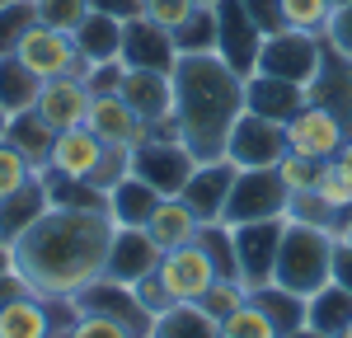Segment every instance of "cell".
Masks as SVG:
<instances>
[{"instance_id":"cell-20","label":"cell","mask_w":352,"mask_h":338,"mask_svg":"<svg viewBox=\"0 0 352 338\" xmlns=\"http://www.w3.org/2000/svg\"><path fill=\"white\" fill-rule=\"evenodd\" d=\"M244 109L287 127V122L305 109V84L277 80V76H263V71H249V76H244Z\"/></svg>"},{"instance_id":"cell-34","label":"cell","mask_w":352,"mask_h":338,"mask_svg":"<svg viewBox=\"0 0 352 338\" xmlns=\"http://www.w3.org/2000/svg\"><path fill=\"white\" fill-rule=\"evenodd\" d=\"M179 56H197V52H217V5H192V14L169 33Z\"/></svg>"},{"instance_id":"cell-2","label":"cell","mask_w":352,"mask_h":338,"mask_svg":"<svg viewBox=\"0 0 352 338\" xmlns=\"http://www.w3.org/2000/svg\"><path fill=\"white\" fill-rule=\"evenodd\" d=\"M174 127L192 160H221L230 127L244 113V76L221 52H197L174 61Z\"/></svg>"},{"instance_id":"cell-16","label":"cell","mask_w":352,"mask_h":338,"mask_svg":"<svg viewBox=\"0 0 352 338\" xmlns=\"http://www.w3.org/2000/svg\"><path fill=\"white\" fill-rule=\"evenodd\" d=\"M155 263H160V249H155V240L146 235V225H118V230H113L109 258H104V278L136 286L146 273H155Z\"/></svg>"},{"instance_id":"cell-26","label":"cell","mask_w":352,"mask_h":338,"mask_svg":"<svg viewBox=\"0 0 352 338\" xmlns=\"http://www.w3.org/2000/svg\"><path fill=\"white\" fill-rule=\"evenodd\" d=\"M197 230H202V221L188 212V202L184 197H160V207L151 212V221H146V235L155 240V249H179V245H188V240H197Z\"/></svg>"},{"instance_id":"cell-58","label":"cell","mask_w":352,"mask_h":338,"mask_svg":"<svg viewBox=\"0 0 352 338\" xmlns=\"http://www.w3.org/2000/svg\"><path fill=\"white\" fill-rule=\"evenodd\" d=\"M197 5H217V0H197Z\"/></svg>"},{"instance_id":"cell-6","label":"cell","mask_w":352,"mask_h":338,"mask_svg":"<svg viewBox=\"0 0 352 338\" xmlns=\"http://www.w3.org/2000/svg\"><path fill=\"white\" fill-rule=\"evenodd\" d=\"M287 183L277 165L272 169H240L235 183H230V197H226V212L221 221L226 225H244V221H272V216H287Z\"/></svg>"},{"instance_id":"cell-31","label":"cell","mask_w":352,"mask_h":338,"mask_svg":"<svg viewBox=\"0 0 352 338\" xmlns=\"http://www.w3.org/2000/svg\"><path fill=\"white\" fill-rule=\"evenodd\" d=\"M38 89H43V80L28 71L19 56H0V109L5 113H24L38 104Z\"/></svg>"},{"instance_id":"cell-29","label":"cell","mask_w":352,"mask_h":338,"mask_svg":"<svg viewBox=\"0 0 352 338\" xmlns=\"http://www.w3.org/2000/svg\"><path fill=\"white\" fill-rule=\"evenodd\" d=\"M249 301L268 315L272 329H277L282 338L296 334V329H305V296H300V291H287V286L268 282V286H254V291H249Z\"/></svg>"},{"instance_id":"cell-46","label":"cell","mask_w":352,"mask_h":338,"mask_svg":"<svg viewBox=\"0 0 352 338\" xmlns=\"http://www.w3.org/2000/svg\"><path fill=\"white\" fill-rule=\"evenodd\" d=\"M66 338H132L118 319H104V315H76V324L66 329Z\"/></svg>"},{"instance_id":"cell-45","label":"cell","mask_w":352,"mask_h":338,"mask_svg":"<svg viewBox=\"0 0 352 338\" xmlns=\"http://www.w3.org/2000/svg\"><path fill=\"white\" fill-rule=\"evenodd\" d=\"M324 43L333 47V52H343L352 61V0H348V5H333L329 28H324Z\"/></svg>"},{"instance_id":"cell-30","label":"cell","mask_w":352,"mask_h":338,"mask_svg":"<svg viewBox=\"0 0 352 338\" xmlns=\"http://www.w3.org/2000/svg\"><path fill=\"white\" fill-rule=\"evenodd\" d=\"M348 319H352V296L338 286V282H324L320 291L305 296V324H310V329L338 338V329H343Z\"/></svg>"},{"instance_id":"cell-23","label":"cell","mask_w":352,"mask_h":338,"mask_svg":"<svg viewBox=\"0 0 352 338\" xmlns=\"http://www.w3.org/2000/svg\"><path fill=\"white\" fill-rule=\"evenodd\" d=\"M0 338H56L52 301L38 291H19L0 306Z\"/></svg>"},{"instance_id":"cell-47","label":"cell","mask_w":352,"mask_h":338,"mask_svg":"<svg viewBox=\"0 0 352 338\" xmlns=\"http://www.w3.org/2000/svg\"><path fill=\"white\" fill-rule=\"evenodd\" d=\"M89 94H118V80H122V61H99V66H85L80 71Z\"/></svg>"},{"instance_id":"cell-41","label":"cell","mask_w":352,"mask_h":338,"mask_svg":"<svg viewBox=\"0 0 352 338\" xmlns=\"http://www.w3.org/2000/svg\"><path fill=\"white\" fill-rule=\"evenodd\" d=\"M320 165H324V160H310V155H296V150H287V155L277 160V174H282L287 193H315Z\"/></svg>"},{"instance_id":"cell-21","label":"cell","mask_w":352,"mask_h":338,"mask_svg":"<svg viewBox=\"0 0 352 338\" xmlns=\"http://www.w3.org/2000/svg\"><path fill=\"white\" fill-rule=\"evenodd\" d=\"M85 127L104 141V146H141V141L151 137V127L127 109L122 94H94V99H89V117H85Z\"/></svg>"},{"instance_id":"cell-1","label":"cell","mask_w":352,"mask_h":338,"mask_svg":"<svg viewBox=\"0 0 352 338\" xmlns=\"http://www.w3.org/2000/svg\"><path fill=\"white\" fill-rule=\"evenodd\" d=\"M109 202L94 207H47L24 235L10 245V268L28 282V291L47 301H71L80 286L104 278L113 245Z\"/></svg>"},{"instance_id":"cell-50","label":"cell","mask_w":352,"mask_h":338,"mask_svg":"<svg viewBox=\"0 0 352 338\" xmlns=\"http://www.w3.org/2000/svg\"><path fill=\"white\" fill-rule=\"evenodd\" d=\"M329 282H338L343 291L352 296V240H333V268H329Z\"/></svg>"},{"instance_id":"cell-51","label":"cell","mask_w":352,"mask_h":338,"mask_svg":"<svg viewBox=\"0 0 352 338\" xmlns=\"http://www.w3.org/2000/svg\"><path fill=\"white\" fill-rule=\"evenodd\" d=\"M94 10H104V14H113V19H132V14H141V0H89Z\"/></svg>"},{"instance_id":"cell-43","label":"cell","mask_w":352,"mask_h":338,"mask_svg":"<svg viewBox=\"0 0 352 338\" xmlns=\"http://www.w3.org/2000/svg\"><path fill=\"white\" fill-rule=\"evenodd\" d=\"M287 221H305V225H329V230H338V216H333L315 193H292V197H287Z\"/></svg>"},{"instance_id":"cell-3","label":"cell","mask_w":352,"mask_h":338,"mask_svg":"<svg viewBox=\"0 0 352 338\" xmlns=\"http://www.w3.org/2000/svg\"><path fill=\"white\" fill-rule=\"evenodd\" d=\"M333 240L338 230L329 225H305V221H287L282 225V245H277V268H272V282L287 286V291H320L329 282V268H333Z\"/></svg>"},{"instance_id":"cell-19","label":"cell","mask_w":352,"mask_h":338,"mask_svg":"<svg viewBox=\"0 0 352 338\" xmlns=\"http://www.w3.org/2000/svg\"><path fill=\"white\" fill-rule=\"evenodd\" d=\"M122 66H151V71H174V38H169V28L151 24L146 14H132V19H122V52H118Z\"/></svg>"},{"instance_id":"cell-22","label":"cell","mask_w":352,"mask_h":338,"mask_svg":"<svg viewBox=\"0 0 352 338\" xmlns=\"http://www.w3.org/2000/svg\"><path fill=\"white\" fill-rule=\"evenodd\" d=\"M99 155H104V141L94 137L89 127H66L52 137V155H47V174H61V179H80L89 183V174L99 169Z\"/></svg>"},{"instance_id":"cell-33","label":"cell","mask_w":352,"mask_h":338,"mask_svg":"<svg viewBox=\"0 0 352 338\" xmlns=\"http://www.w3.org/2000/svg\"><path fill=\"white\" fill-rule=\"evenodd\" d=\"M315 197H320L329 212L338 216V230H343V225H348V216H352V174H348V165H343L338 155L320 165V179H315Z\"/></svg>"},{"instance_id":"cell-11","label":"cell","mask_w":352,"mask_h":338,"mask_svg":"<svg viewBox=\"0 0 352 338\" xmlns=\"http://www.w3.org/2000/svg\"><path fill=\"white\" fill-rule=\"evenodd\" d=\"M118 94L127 99V109L155 132L164 122H174V76L169 71H151V66H122Z\"/></svg>"},{"instance_id":"cell-9","label":"cell","mask_w":352,"mask_h":338,"mask_svg":"<svg viewBox=\"0 0 352 338\" xmlns=\"http://www.w3.org/2000/svg\"><path fill=\"white\" fill-rule=\"evenodd\" d=\"M282 155H287V127L244 109L240 117H235V127H230L226 160L235 169H272Z\"/></svg>"},{"instance_id":"cell-57","label":"cell","mask_w":352,"mask_h":338,"mask_svg":"<svg viewBox=\"0 0 352 338\" xmlns=\"http://www.w3.org/2000/svg\"><path fill=\"white\" fill-rule=\"evenodd\" d=\"M338 338H352V319H348V324H343V329H338Z\"/></svg>"},{"instance_id":"cell-12","label":"cell","mask_w":352,"mask_h":338,"mask_svg":"<svg viewBox=\"0 0 352 338\" xmlns=\"http://www.w3.org/2000/svg\"><path fill=\"white\" fill-rule=\"evenodd\" d=\"M14 56L24 61L28 71L38 76V80H56V76H80V52H76V43H71V33H61V28H47V24H33L19 38V47Z\"/></svg>"},{"instance_id":"cell-35","label":"cell","mask_w":352,"mask_h":338,"mask_svg":"<svg viewBox=\"0 0 352 338\" xmlns=\"http://www.w3.org/2000/svg\"><path fill=\"white\" fill-rule=\"evenodd\" d=\"M282 5V24L300 28V33H320L324 38L329 14H333V0H277Z\"/></svg>"},{"instance_id":"cell-55","label":"cell","mask_w":352,"mask_h":338,"mask_svg":"<svg viewBox=\"0 0 352 338\" xmlns=\"http://www.w3.org/2000/svg\"><path fill=\"white\" fill-rule=\"evenodd\" d=\"M5 127H10V113L0 109V141H5Z\"/></svg>"},{"instance_id":"cell-53","label":"cell","mask_w":352,"mask_h":338,"mask_svg":"<svg viewBox=\"0 0 352 338\" xmlns=\"http://www.w3.org/2000/svg\"><path fill=\"white\" fill-rule=\"evenodd\" d=\"M338 160H343V165H348V174H352V137L343 141V150H338Z\"/></svg>"},{"instance_id":"cell-27","label":"cell","mask_w":352,"mask_h":338,"mask_svg":"<svg viewBox=\"0 0 352 338\" xmlns=\"http://www.w3.org/2000/svg\"><path fill=\"white\" fill-rule=\"evenodd\" d=\"M160 197L164 193H155L146 179H136V174H127L118 188H109V216H113V225H146L151 221V212L160 207Z\"/></svg>"},{"instance_id":"cell-28","label":"cell","mask_w":352,"mask_h":338,"mask_svg":"<svg viewBox=\"0 0 352 338\" xmlns=\"http://www.w3.org/2000/svg\"><path fill=\"white\" fill-rule=\"evenodd\" d=\"M52 127L38 117V109H24V113H10V127H5V141L24 155L33 169H47V155H52Z\"/></svg>"},{"instance_id":"cell-40","label":"cell","mask_w":352,"mask_h":338,"mask_svg":"<svg viewBox=\"0 0 352 338\" xmlns=\"http://www.w3.org/2000/svg\"><path fill=\"white\" fill-rule=\"evenodd\" d=\"M244 301H249V286H244V282H235V278H217V282H212V291H207L197 306H202V310H207V315H212V319L221 324V319H226L230 310H240Z\"/></svg>"},{"instance_id":"cell-10","label":"cell","mask_w":352,"mask_h":338,"mask_svg":"<svg viewBox=\"0 0 352 338\" xmlns=\"http://www.w3.org/2000/svg\"><path fill=\"white\" fill-rule=\"evenodd\" d=\"M282 225H287V216L230 225V235H235V268H240V282L249 286V291L272 282V268H277V245H282Z\"/></svg>"},{"instance_id":"cell-17","label":"cell","mask_w":352,"mask_h":338,"mask_svg":"<svg viewBox=\"0 0 352 338\" xmlns=\"http://www.w3.org/2000/svg\"><path fill=\"white\" fill-rule=\"evenodd\" d=\"M305 99L320 104V109H329L343 122V132L352 137V61L343 52H333L329 43H324V61H320L315 80L305 84Z\"/></svg>"},{"instance_id":"cell-8","label":"cell","mask_w":352,"mask_h":338,"mask_svg":"<svg viewBox=\"0 0 352 338\" xmlns=\"http://www.w3.org/2000/svg\"><path fill=\"white\" fill-rule=\"evenodd\" d=\"M155 278L164 282V291H169L174 306H197V301L212 291V282H217L221 273H217V263L207 258V249H202L197 240H188V245H179V249L160 254Z\"/></svg>"},{"instance_id":"cell-18","label":"cell","mask_w":352,"mask_h":338,"mask_svg":"<svg viewBox=\"0 0 352 338\" xmlns=\"http://www.w3.org/2000/svg\"><path fill=\"white\" fill-rule=\"evenodd\" d=\"M89 84L85 76H56V80H43L38 89V117L52 127V132H66V127H85V117H89Z\"/></svg>"},{"instance_id":"cell-14","label":"cell","mask_w":352,"mask_h":338,"mask_svg":"<svg viewBox=\"0 0 352 338\" xmlns=\"http://www.w3.org/2000/svg\"><path fill=\"white\" fill-rule=\"evenodd\" d=\"M235 174L240 169L230 165L226 155L221 160H202V165L188 174V183H184V202H188V212L197 216L202 225L221 221V212H226V197H230V183H235Z\"/></svg>"},{"instance_id":"cell-5","label":"cell","mask_w":352,"mask_h":338,"mask_svg":"<svg viewBox=\"0 0 352 338\" xmlns=\"http://www.w3.org/2000/svg\"><path fill=\"white\" fill-rule=\"evenodd\" d=\"M192 169H197L192 150L179 137H169V132H151L141 146H132V174L146 179V183H151L155 193H164V197L184 193V183H188Z\"/></svg>"},{"instance_id":"cell-49","label":"cell","mask_w":352,"mask_h":338,"mask_svg":"<svg viewBox=\"0 0 352 338\" xmlns=\"http://www.w3.org/2000/svg\"><path fill=\"white\" fill-rule=\"evenodd\" d=\"M136 301L151 310V315H164V310L174 306V301H169V291H164V282L155 278V273H146V278L136 282Z\"/></svg>"},{"instance_id":"cell-39","label":"cell","mask_w":352,"mask_h":338,"mask_svg":"<svg viewBox=\"0 0 352 338\" xmlns=\"http://www.w3.org/2000/svg\"><path fill=\"white\" fill-rule=\"evenodd\" d=\"M94 5L89 0H33V14H38V24L47 28H61V33H76L80 19L89 14Z\"/></svg>"},{"instance_id":"cell-4","label":"cell","mask_w":352,"mask_h":338,"mask_svg":"<svg viewBox=\"0 0 352 338\" xmlns=\"http://www.w3.org/2000/svg\"><path fill=\"white\" fill-rule=\"evenodd\" d=\"M324 61V38L320 33H300V28H277L258 43V61L254 71L263 76H277V80H292V84H310L315 71Z\"/></svg>"},{"instance_id":"cell-36","label":"cell","mask_w":352,"mask_h":338,"mask_svg":"<svg viewBox=\"0 0 352 338\" xmlns=\"http://www.w3.org/2000/svg\"><path fill=\"white\" fill-rule=\"evenodd\" d=\"M221 338H282V334L272 329V319L254 306V301H244L240 310H230V315L221 319Z\"/></svg>"},{"instance_id":"cell-7","label":"cell","mask_w":352,"mask_h":338,"mask_svg":"<svg viewBox=\"0 0 352 338\" xmlns=\"http://www.w3.org/2000/svg\"><path fill=\"white\" fill-rule=\"evenodd\" d=\"M71 301H76V310H80V315H104V319H118V324H122L132 338H151V329H155V315L136 301V286H127V282L94 278L89 286H80Z\"/></svg>"},{"instance_id":"cell-38","label":"cell","mask_w":352,"mask_h":338,"mask_svg":"<svg viewBox=\"0 0 352 338\" xmlns=\"http://www.w3.org/2000/svg\"><path fill=\"white\" fill-rule=\"evenodd\" d=\"M127 174H132V146H104V155H99V169L89 174V188L109 197V188H118Z\"/></svg>"},{"instance_id":"cell-24","label":"cell","mask_w":352,"mask_h":338,"mask_svg":"<svg viewBox=\"0 0 352 338\" xmlns=\"http://www.w3.org/2000/svg\"><path fill=\"white\" fill-rule=\"evenodd\" d=\"M47 207H52V202H47V188H43V174H33L24 188L5 193V197H0V245L10 249V245H14L28 225L47 212Z\"/></svg>"},{"instance_id":"cell-13","label":"cell","mask_w":352,"mask_h":338,"mask_svg":"<svg viewBox=\"0 0 352 338\" xmlns=\"http://www.w3.org/2000/svg\"><path fill=\"white\" fill-rule=\"evenodd\" d=\"M343 141H348L343 122H338L329 109L310 104V99H305V109L287 122V150L310 155V160H333V155L343 150Z\"/></svg>"},{"instance_id":"cell-32","label":"cell","mask_w":352,"mask_h":338,"mask_svg":"<svg viewBox=\"0 0 352 338\" xmlns=\"http://www.w3.org/2000/svg\"><path fill=\"white\" fill-rule=\"evenodd\" d=\"M151 338H221V324L202 306H169L164 315H155Z\"/></svg>"},{"instance_id":"cell-48","label":"cell","mask_w":352,"mask_h":338,"mask_svg":"<svg viewBox=\"0 0 352 338\" xmlns=\"http://www.w3.org/2000/svg\"><path fill=\"white\" fill-rule=\"evenodd\" d=\"M240 5H244V14L258 24V33H263V38H268V33H277V28H287V24H282V5H277V0H240Z\"/></svg>"},{"instance_id":"cell-54","label":"cell","mask_w":352,"mask_h":338,"mask_svg":"<svg viewBox=\"0 0 352 338\" xmlns=\"http://www.w3.org/2000/svg\"><path fill=\"white\" fill-rule=\"evenodd\" d=\"M287 338H329V334H320V329H310V324H305V329H296V334H287Z\"/></svg>"},{"instance_id":"cell-59","label":"cell","mask_w":352,"mask_h":338,"mask_svg":"<svg viewBox=\"0 0 352 338\" xmlns=\"http://www.w3.org/2000/svg\"><path fill=\"white\" fill-rule=\"evenodd\" d=\"M333 5H348V0H333Z\"/></svg>"},{"instance_id":"cell-60","label":"cell","mask_w":352,"mask_h":338,"mask_svg":"<svg viewBox=\"0 0 352 338\" xmlns=\"http://www.w3.org/2000/svg\"><path fill=\"white\" fill-rule=\"evenodd\" d=\"M0 5H10V0H0Z\"/></svg>"},{"instance_id":"cell-42","label":"cell","mask_w":352,"mask_h":338,"mask_svg":"<svg viewBox=\"0 0 352 338\" xmlns=\"http://www.w3.org/2000/svg\"><path fill=\"white\" fill-rule=\"evenodd\" d=\"M33 174H43V169H33L24 155H19V150L10 146V141H0V197L14 193V188H24Z\"/></svg>"},{"instance_id":"cell-44","label":"cell","mask_w":352,"mask_h":338,"mask_svg":"<svg viewBox=\"0 0 352 338\" xmlns=\"http://www.w3.org/2000/svg\"><path fill=\"white\" fill-rule=\"evenodd\" d=\"M192 5H197V0H141V14H146L151 24H160V28L174 33V28L192 14Z\"/></svg>"},{"instance_id":"cell-15","label":"cell","mask_w":352,"mask_h":338,"mask_svg":"<svg viewBox=\"0 0 352 338\" xmlns=\"http://www.w3.org/2000/svg\"><path fill=\"white\" fill-rule=\"evenodd\" d=\"M258 43H263V33H258V24L244 14L240 0H217V52L226 56L240 76L254 71V61H258Z\"/></svg>"},{"instance_id":"cell-56","label":"cell","mask_w":352,"mask_h":338,"mask_svg":"<svg viewBox=\"0 0 352 338\" xmlns=\"http://www.w3.org/2000/svg\"><path fill=\"white\" fill-rule=\"evenodd\" d=\"M338 235H343V240H352V216H348V225H343V230H338Z\"/></svg>"},{"instance_id":"cell-52","label":"cell","mask_w":352,"mask_h":338,"mask_svg":"<svg viewBox=\"0 0 352 338\" xmlns=\"http://www.w3.org/2000/svg\"><path fill=\"white\" fill-rule=\"evenodd\" d=\"M19 291H28V282L19 278L14 268H5V273H0V306H5V301H14Z\"/></svg>"},{"instance_id":"cell-25","label":"cell","mask_w":352,"mask_h":338,"mask_svg":"<svg viewBox=\"0 0 352 338\" xmlns=\"http://www.w3.org/2000/svg\"><path fill=\"white\" fill-rule=\"evenodd\" d=\"M71 43L80 52V71L99 66V61H118V52H122V19H113L104 10H89L80 19V28L71 33Z\"/></svg>"},{"instance_id":"cell-61","label":"cell","mask_w":352,"mask_h":338,"mask_svg":"<svg viewBox=\"0 0 352 338\" xmlns=\"http://www.w3.org/2000/svg\"><path fill=\"white\" fill-rule=\"evenodd\" d=\"M56 338H66V334H56Z\"/></svg>"},{"instance_id":"cell-37","label":"cell","mask_w":352,"mask_h":338,"mask_svg":"<svg viewBox=\"0 0 352 338\" xmlns=\"http://www.w3.org/2000/svg\"><path fill=\"white\" fill-rule=\"evenodd\" d=\"M33 24H38L33 0H10V5H0V56L14 52V47H19V38H24Z\"/></svg>"}]
</instances>
